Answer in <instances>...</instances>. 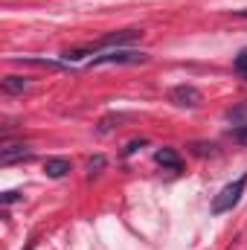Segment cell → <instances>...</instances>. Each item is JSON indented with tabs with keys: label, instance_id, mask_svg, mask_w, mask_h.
Returning a JSON list of instances; mask_svg holds the SVG:
<instances>
[{
	"label": "cell",
	"instance_id": "cell-1",
	"mask_svg": "<svg viewBox=\"0 0 247 250\" xmlns=\"http://www.w3.org/2000/svg\"><path fill=\"white\" fill-rule=\"evenodd\" d=\"M143 38V29H123V32H108L102 35L99 41L87 44V47H79V50H64L62 62H79L84 56H93V53H102V50H120V47H128L134 41Z\"/></svg>",
	"mask_w": 247,
	"mask_h": 250
},
{
	"label": "cell",
	"instance_id": "cell-2",
	"mask_svg": "<svg viewBox=\"0 0 247 250\" xmlns=\"http://www.w3.org/2000/svg\"><path fill=\"white\" fill-rule=\"evenodd\" d=\"M245 189H247V172L242 175V178H236L233 184H227V187L212 198V204H209L212 215H224V212H230L233 207H239V201H242Z\"/></svg>",
	"mask_w": 247,
	"mask_h": 250
},
{
	"label": "cell",
	"instance_id": "cell-3",
	"mask_svg": "<svg viewBox=\"0 0 247 250\" xmlns=\"http://www.w3.org/2000/svg\"><path fill=\"white\" fill-rule=\"evenodd\" d=\"M148 56L137 53V50H111L105 56H93L87 67H105V64H145Z\"/></svg>",
	"mask_w": 247,
	"mask_h": 250
},
{
	"label": "cell",
	"instance_id": "cell-4",
	"mask_svg": "<svg viewBox=\"0 0 247 250\" xmlns=\"http://www.w3.org/2000/svg\"><path fill=\"white\" fill-rule=\"evenodd\" d=\"M169 102L178 105V108H198L204 102V93L195 84H175L169 90Z\"/></svg>",
	"mask_w": 247,
	"mask_h": 250
},
{
	"label": "cell",
	"instance_id": "cell-5",
	"mask_svg": "<svg viewBox=\"0 0 247 250\" xmlns=\"http://www.w3.org/2000/svg\"><path fill=\"white\" fill-rule=\"evenodd\" d=\"M15 160H32V148H29L26 143L3 140V146H0V163H3V166H12Z\"/></svg>",
	"mask_w": 247,
	"mask_h": 250
},
{
	"label": "cell",
	"instance_id": "cell-6",
	"mask_svg": "<svg viewBox=\"0 0 247 250\" xmlns=\"http://www.w3.org/2000/svg\"><path fill=\"white\" fill-rule=\"evenodd\" d=\"M154 163L163 166V169H169V172H184V160H181V154H178L175 148H169V146H163V148L154 151Z\"/></svg>",
	"mask_w": 247,
	"mask_h": 250
},
{
	"label": "cell",
	"instance_id": "cell-7",
	"mask_svg": "<svg viewBox=\"0 0 247 250\" xmlns=\"http://www.w3.org/2000/svg\"><path fill=\"white\" fill-rule=\"evenodd\" d=\"M44 172H47V178L59 181V178H67V175L73 172V163H70L67 157H47V163H44Z\"/></svg>",
	"mask_w": 247,
	"mask_h": 250
},
{
	"label": "cell",
	"instance_id": "cell-8",
	"mask_svg": "<svg viewBox=\"0 0 247 250\" xmlns=\"http://www.w3.org/2000/svg\"><path fill=\"white\" fill-rule=\"evenodd\" d=\"M29 79H23V76H6L3 79V93H9V96H15V93H23V90H29Z\"/></svg>",
	"mask_w": 247,
	"mask_h": 250
},
{
	"label": "cell",
	"instance_id": "cell-9",
	"mask_svg": "<svg viewBox=\"0 0 247 250\" xmlns=\"http://www.w3.org/2000/svg\"><path fill=\"white\" fill-rule=\"evenodd\" d=\"M18 64H29V67H41V70H64L67 62H50V59H32V56H23V59H15Z\"/></svg>",
	"mask_w": 247,
	"mask_h": 250
},
{
	"label": "cell",
	"instance_id": "cell-10",
	"mask_svg": "<svg viewBox=\"0 0 247 250\" xmlns=\"http://www.w3.org/2000/svg\"><path fill=\"white\" fill-rule=\"evenodd\" d=\"M227 137H230L236 146H245V148H247V123L236 125V128H230V131H227Z\"/></svg>",
	"mask_w": 247,
	"mask_h": 250
},
{
	"label": "cell",
	"instance_id": "cell-11",
	"mask_svg": "<svg viewBox=\"0 0 247 250\" xmlns=\"http://www.w3.org/2000/svg\"><path fill=\"white\" fill-rule=\"evenodd\" d=\"M233 70H236L242 79H247V47L239 53V56H236V59H233Z\"/></svg>",
	"mask_w": 247,
	"mask_h": 250
},
{
	"label": "cell",
	"instance_id": "cell-12",
	"mask_svg": "<svg viewBox=\"0 0 247 250\" xmlns=\"http://www.w3.org/2000/svg\"><path fill=\"white\" fill-rule=\"evenodd\" d=\"M105 166H108L105 154H96V157H90V163H87V172H90V178H93V175H99Z\"/></svg>",
	"mask_w": 247,
	"mask_h": 250
},
{
	"label": "cell",
	"instance_id": "cell-13",
	"mask_svg": "<svg viewBox=\"0 0 247 250\" xmlns=\"http://www.w3.org/2000/svg\"><path fill=\"white\" fill-rule=\"evenodd\" d=\"M0 201H3L6 207H9V204H15V201H21V192H15V189H9V192H3V195H0Z\"/></svg>",
	"mask_w": 247,
	"mask_h": 250
},
{
	"label": "cell",
	"instance_id": "cell-14",
	"mask_svg": "<svg viewBox=\"0 0 247 250\" xmlns=\"http://www.w3.org/2000/svg\"><path fill=\"white\" fill-rule=\"evenodd\" d=\"M195 154H215V146L212 143L209 146L206 143H195Z\"/></svg>",
	"mask_w": 247,
	"mask_h": 250
},
{
	"label": "cell",
	"instance_id": "cell-15",
	"mask_svg": "<svg viewBox=\"0 0 247 250\" xmlns=\"http://www.w3.org/2000/svg\"><path fill=\"white\" fill-rule=\"evenodd\" d=\"M143 146H145V140H134V143H128V148H125V157H128V154H134V151H137V148H143Z\"/></svg>",
	"mask_w": 247,
	"mask_h": 250
},
{
	"label": "cell",
	"instance_id": "cell-16",
	"mask_svg": "<svg viewBox=\"0 0 247 250\" xmlns=\"http://www.w3.org/2000/svg\"><path fill=\"white\" fill-rule=\"evenodd\" d=\"M236 18H247V9H239V12H236Z\"/></svg>",
	"mask_w": 247,
	"mask_h": 250
},
{
	"label": "cell",
	"instance_id": "cell-17",
	"mask_svg": "<svg viewBox=\"0 0 247 250\" xmlns=\"http://www.w3.org/2000/svg\"><path fill=\"white\" fill-rule=\"evenodd\" d=\"M26 250H35V242H29V245H26Z\"/></svg>",
	"mask_w": 247,
	"mask_h": 250
}]
</instances>
